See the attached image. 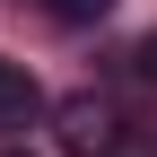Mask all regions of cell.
<instances>
[{"label": "cell", "mask_w": 157, "mask_h": 157, "mask_svg": "<svg viewBox=\"0 0 157 157\" xmlns=\"http://www.w3.org/2000/svg\"><path fill=\"white\" fill-rule=\"evenodd\" d=\"M35 113H44L35 70L26 61H0V140H9V131H35Z\"/></svg>", "instance_id": "obj_2"}, {"label": "cell", "mask_w": 157, "mask_h": 157, "mask_svg": "<svg viewBox=\"0 0 157 157\" xmlns=\"http://www.w3.org/2000/svg\"><path fill=\"white\" fill-rule=\"evenodd\" d=\"M0 157H26V148H0Z\"/></svg>", "instance_id": "obj_5"}, {"label": "cell", "mask_w": 157, "mask_h": 157, "mask_svg": "<svg viewBox=\"0 0 157 157\" xmlns=\"http://www.w3.org/2000/svg\"><path fill=\"white\" fill-rule=\"evenodd\" d=\"M122 70H131V78H140V87H157V26L140 35V44H131V61H122Z\"/></svg>", "instance_id": "obj_4"}, {"label": "cell", "mask_w": 157, "mask_h": 157, "mask_svg": "<svg viewBox=\"0 0 157 157\" xmlns=\"http://www.w3.org/2000/svg\"><path fill=\"white\" fill-rule=\"evenodd\" d=\"M52 140H61V157H122V113L105 96H61L52 105Z\"/></svg>", "instance_id": "obj_1"}, {"label": "cell", "mask_w": 157, "mask_h": 157, "mask_svg": "<svg viewBox=\"0 0 157 157\" xmlns=\"http://www.w3.org/2000/svg\"><path fill=\"white\" fill-rule=\"evenodd\" d=\"M44 17H61V26H96V17H113V0H44Z\"/></svg>", "instance_id": "obj_3"}]
</instances>
